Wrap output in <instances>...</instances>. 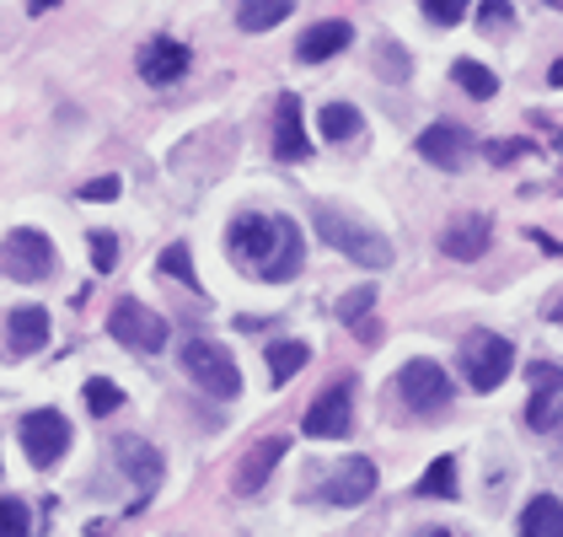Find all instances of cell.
<instances>
[{
	"instance_id": "6da1fadb",
	"label": "cell",
	"mask_w": 563,
	"mask_h": 537,
	"mask_svg": "<svg viewBox=\"0 0 563 537\" xmlns=\"http://www.w3.org/2000/svg\"><path fill=\"white\" fill-rule=\"evenodd\" d=\"M311 226H317V237H322L328 248H339V253L354 259L360 268H391V242L371 221H360V216H349L339 205L317 199V205H311Z\"/></svg>"
},
{
	"instance_id": "7a4b0ae2",
	"label": "cell",
	"mask_w": 563,
	"mask_h": 537,
	"mask_svg": "<svg viewBox=\"0 0 563 537\" xmlns=\"http://www.w3.org/2000/svg\"><path fill=\"white\" fill-rule=\"evenodd\" d=\"M510 371H516V344L505 333H488V328L467 333V344H462V376H467L473 393H494L499 382H510Z\"/></svg>"
},
{
	"instance_id": "3957f363",
	"label": "cell",
	"mask_w": 563,
	"mask_h": 537,
	"mask_svg": "<svg viewBox=\"0 0 563 537\" xmlns=\"http://www.w3.org/2000/svg\"><path fill=\"white\" fill-rule=\"evenodd\" d=\"M0 274L16 280V285H33V280H48L54 274V242L38 226H16L0 237Z\"/></svg>"
},
{
	"instance_id": "277c9868",
	"label": "cell",
	"mask_w": 563,
	"mask_h": 537,
	"mask_svg": "<svg viewBox=\"0 0 563 537\" xmlns=\"http://www.w3.org/2000/svg\"><path fill=\"white\" fill-rule=\"evenodd\" d=\"M183 371L210 393V398H236L242 393V371H236V360H231V350L225 344H216V339H188L183 344Z\"/></svg>"
},
{
	"instance_id": "5b68a950",
	"label": "cell",
	"mask_w": 563,
	"mask_h": 537,
	"mask_svg": "<svg viewBox=\"0 0 563 537\" xmlns=\"http://www.w3.org/2000/svg\"><path fill=\"white\" fill-rule=\"evenodd\" d=\"M108 328H113V339L124 344V350H140V355H156V350H167V317L151 313L145 302H134V296H124L119 307H113V317H108Z\"/></svg>"
},
{
	"instance_id": "8992f818",
	"label": "cell",
	"mask_w": 563,
	"mask_h": 537,
	"mask_svg": "<svg viewBox=\"0 0 563 537\" xmlns=\"http://www.w3.org/2000/svg\"><path fill=\"white\" fill-rule=\"evenodd\" d=\"M22 447L33 457V468H54L70 451V419L59 408H33L22 419Z\"/></svg>"
},
{
	"instance_id": "52a82bcc",
	"label": "cell",
	"mask_w": 563,
	"mask_h": 537,
	"mask_svg": "<svg viewBox=\"0 0 563 537\" xmlns=\"http://www.w3.org/2000/svg\"><path fill=\"white\" fill-rule=\"evenodd\" d=\"M413 151H419L430 167H440V173H462L467 156H473V134L462 130V124H451V119H440V124H430V130L419 134Z\"/></svg>"
},
{
	"instance_id": "ba28073f",
	"label": "cell",
	"mask_w": 563,
	"mask_h": 537,
	"mask_svg": "<svg viewBox=\"0 0 563 537\" xmlns=\"http://www.w3.org/2000/svg\"><path fill=\"white\" fill-rule=\"evenodd\" d=\"M274 242H279V216L253 210V216H236V221H231V259H236V264L263 268L268 253H274Z\"/></svg>"
},
{
	"instance_id": "9c48e42d",
	"label": "cell",
	"mask_w": 563,
	"mask_h": 537,
	"mask_svg": "<svg viewBox=\"0 0 563 537\" xmlns=\"http://www.w3.org/2000/svg\"><path fill=\"white\" fill-rule=\"evenodd\" d=\"M397 393H402L408 408H445L451 403V376L434 360H408L402 376H397Z\"/></svg>"
},
{
	"instance_id": "30bf717a",
	"label": "cell",
	"mask_w": 563,
	"mask_h": 537,
	"mask_svg": "<svg viewBox=\"0 0 563 537\" xmlns=\"http://www.w3.org/2000/svg\"><path fill=\"white\" fill-rule=\"evenodd\" d=\"M563 419V371L559 365H531V403H526V430L548 436Z\"/></svg>"
},
{
	"instance_id": "8fae6325",
	"label": "cell",
	"mask_w": 563,
	"mask_h": 537,
	"mask_svg": "<svg viewBox=\"0 0 563 537\" xmlns=\"http://www.w3.org/2000/svg\"><path fill=\"white\" fill-rule=\"evenodd\" d=\"M376 494V462L371 457H344L333 473H328V484H322V500L328 505H365Z\"/></svg>"
},
{
	"instance_id": "7c38bea8",
	"label": "cell",
	"mask_w": 563,
	"mask_h": 537,
	"mask_svg": "<svg viewBox=\"0 0 563 537\" xmlns=\"http://www.w3.org/2000/svg\"><path fill=\"white\" fill-rule=\"evenodd\" d=\"M140 76L151 81V87H173V81H183L188 76V65H194V54H188V44H177V39H167V33H156L151 44L140 48Z\"/></svg>"
},
{
	"instance_id": "4fadbf2b",
	"label": "cell",
	"mask_w": 563,
	"mask_h": 537,
	"mask_svg": "<svg viewBox=\"0 0 563 537\" xmlns=\"http://www.w3.org/2000/svg\"><path fill=\"white\" fill-rule=\"evenodd\" d=\"M349 425H354V414H349V382L328 387L322 398L306 408V419H301V430L311 436V441H344Z\"/></svg>"
},
{
	"instance_id": "5bb4252c",
	"label": "cell",
	"mask_w": 563,
	"mask_h": 537,
	"mask_svg": "<svg viewBox=\"0 0 563 537\" xmlns=\"http://www.w3.org/2000/svg\"><path fill=\"white\" fill-rule=\"evenodd\" d=\"M113 462H119V468L130 473L134 490H140V494H156V490H162L167 457L151 447V441H140V436H124V441H113Z\"/></svg>"
},
{
	"instance_id": "9a60e30c",
	"label": "cell",
	"mask_w": 563,
	"mask_h": 537,
	"mask_svg": "<svg viewBox=\"0 0 563 537\" xmlns=\"http://www.w3.org/2000/svg\"><path fill=\"white\" fill-rule=\"evenodd\" d=\"M488 237H494V221H488V216H462V221L445 226L440 253L456 259V264H477V259L488 253Z\"/></svg>"
},
{
	"instance_id": "2e32d148",
	"label": "cell",
	"mask_w": 563,
	"mask_h": 537,
	"mask_svg": "<svg viewBox=\"0 0 563 537\" xmlns=\"http://www.w3.org/2000/svg\"><path fill=\"white\" fill-rule=\"evenodd\" d=\"M285 451H290V441H285V436H274V441H258V447H253L247 457H242V462H236V473H231V490L253 500V494L268 484V473L279 468V457H285Z\"/></svg>"
},
{
	"instance_id": "e0dca14e",
	"label": "cell",
	"mask_w": 563,
	"mask_h": 537,
	"mask_svg": "<svg viewBox=\"0 0 563 537\" xmlns=\"http://www.w3.org/2000/svg\"><path fill=\"white\" fill-rule=\"evenodd\" d=\"M349 44H354V28H349L344 17H328V22H311V28H306L301 44H296V54H301L306 65H322V59L344 54Z\"/></svg>"
},
{
	"instance_id": "ac0fdd59",
	"label": "cell",
	"mask_w": 563,
	"mask_h": 537,
	"mask_svg": "<svg viewBox=\"0 0 563 537\" xmlns=\"http://www.w3.org/2000/svg\"><path fill=\"white\" fill-rule=\"evenodd\" d=\"M48 344V313L44 307H16V313L5 317V350L16 360L38 355Z\"/></svg>"
},
{
	"instance_id": "d6986e66",
	"label": "cell",
	"mask_w": 563,
	"mask_h": 537,
	"mask_svg": "<svg viewBox=\"0 0 563 537\" xmlns=\"http://www.w3.org/2000/svg\"><path fill=\"white\" fill-rule=\"evenodd\" d=\"M306 151V124H301V102L296 97H279L274 102V156L279 162H301Z\"/></svg>"
},
{
	"instance_id": "ffe728a7",
	"label": "cell",
	"mask_w": 563,
	"mask_h": 537,
	"mask_svg": "<svg viewBox=\"0 0 563 537\" xmlns=\"http://www.w3.org/2000/svg\"><path fill=\"white\" fill-rule=\"evenodd\" d=\"M306 264V248H301V231L290 216H279V242H274V253H268V264L258 268L263 280H296V268Z\"/></svg>"
},
{
	"instance_id": "44dd1931",
	"label": "cell",
	"mask_w": 563,
	"mask_h": 537,
	"mask_svg": "<svg viewBox=\"0 0 563 537\" xmlns=\"http://www.w3.org/2000/svg\"><path fill=\"white\" fill-rule=\"evenodd\" d=\"M520 537H563V500L559 494H531L520 511Z\"/></svg>"
},
{
	"instance_id": "7402d4cb",
	"label": "cell",
	"mask_w": 563,
	"mask_h": 537,
	"mask_svg": "<svg viewBox=\"0 0 563 537\" xmlns=\"http://www.w3.org/2000/svg\"><path fill=\"white\" fill-rule=\"evenodd\" d=\"M306 365H311V350L296 344V339H279V344H268V376L274 382H290V376H301Z\"/></svg>"
},
{
	"instance_id": "603a6c76",
	"label": "cell",
	"mask_w": 563,
	"mask_h": 537,
	"mask_svg": "<svg viewBox=\"0 0 563 537\" xmlns=\"http://www.w3.org/2000/svg\"><path fill=\"white\" fill-rule=\"evenodd\" d=\"M451 81L467 91V97H477V102H488V97L499 91V76H494L488 65H477V59H456V65H451Z\"/></svg>"
},
{
	"instance_id": "cb8c5ba5",
	"label": "cell",
	"mask_w": 563,
	"mask_h": 537,
	"mask_svg": "<svg viewBox=\"0 0 563 537\" xmlns=\"http://www.w3.org/2000/svg\"><path fill=\"white\" fill-rule=\"evenodd\" d=\"M290 17V0H247V6H236V22L247 28V33H268L274 22H285Z\"/></svg>"
},
{
	"instance_id": "d4e9b609",
	"label": "cell",
	"mask_w": 563,
	"mask_h": 537,
	"mask_svg": "<svg viewBox=\"0 0 563 537\" xmlns=\"http://www.w3.org/2000/svg\"><path fill=\"white\" fill-rule=\"evenodd\" d=\"M354 134H360V108L354 102H328L322 108V140L339 145V140H354Z\"/></svg>"
},
{
	"instance_id": "484cf974",
	"label": "cell",
	"mask_w": 563,
	"mask_h": 537,
	"mask_svg": "<svg viewBox=\"0 0 563 537\" xmlns=\"http://www.w3.org/2000/svg\"><path fill=\"white\" fill-rule=\"evenodd\" d=\"M419 494L424 500H451L456 494V457H434L424 468V479H419Z\"/></svg>"
},
{
	"instance_id": "4316f807",
	"label": "cell",
	"mask_w": 563,
	"mask_h": 537,
	"mask_svg": "<svg viewBox=\"0 0 563 537\" xmlns=\"http://www.w3.org/2000/svg\"><path fill=\"white\" fill-rule=\"evenodd\" d=\"M87 408L97 414V419L119 414V408H124V387H119V382H108V376H91L87 382Z\"/></svg>"
},
{
	"instance_id": "83f0119b",
	"label": "cell",
	"mask_w": 563,
	"mask_h": 537,
	"mask_svg": "<svg viewBox=\"0 0 563 537\" xmlns=\"http://www.w3.org/2000/svg\"><path fill=\"white\" fill-rule=\"evenodd\" d=\"M376 307V280H365V285H354L349 296H339V322H365V313Z\"/></svg>"
},
{
	"instance_id": "f1b7e54d",
	"label": "cell",
	"mask_w": 563,
	"mask_h": 537,
	"mask_svg": "<svg viewBox=\"0 0 563 537\" xmlns=\"http://www.w3.org/2000/svg\"><path fill=\"white\" fill-rule=\"evenodd\" d=\"M162 274H173V280H183L188 291L199 285V274H194V253H188V242H173V248L162 253Z\"/></svg>"
},
{
	"instance_id": "f546056e",
	"label": "cell",
	"mask_w": 563,
	"mask_h": 537,
	"mask_svg": "<svg viewBox=\"0 0 563 537\" xmlns=\"http://www.w3.org/2000/svg\"><path fill=\"white\" fill-rule=\"evenodd\" d=\"M0 537H33V516L22 500H0Z\"/></svg>"
},
{
	"instance_id": "4dcf8cb0",
	"label": "cell",
	"mask_w": 563,
	"mask_h": 537,
	"mask_svg": "<svg viewBox=\"0 0 563 537\" xmlns=\"http://www.w3.org/2000/svg\"><path fill=\"white\" fill-rule=\"evenodd\" d=\"M419 11H424V22H434V28H456V22L467 17V6H462V0H424Z\"/></svg>"
},
{
	"instance_id": "1f68e13d",
	"label": "cell",
	"mask_w": 563,
	"mask_h": 537,
	"mask_svg": "<svg viewBox=\"0 0 563 537\" xmlns=\"http://www.w3.org/2000/svg\"><path fill=\"white\" fill-rule=\"evenodd\" d=\"M91 264L102 268V274L119 264V237L113 231H91Z\"/></svg>"
},
{
	"instance_id": "d6a6232c",
	"label": "cell",
	"mask_w": 563,
	"mask_h": 537,
	"mask_svg": "<svg viewBox=\"0 0 563 537\" xmlns=\"http://www.w3.org/2000/svg\"><path fill=\"white\" fill-rule=\"evenodd\" d=\"M376 70H387V81H408V54L397 44L376 48Z\"/></svg>"
},
{
	"instance_id": "836d02e7",
	"label": "cell",
	"mask_w": 563,
	"mask_h": 537,
	"mask_svg": "<svg viewBox=\"0 0 563 537\" xmlns=\"http://www.w3.org/2000/svg\"><path fill=\"white\" fill-rule=\"evenodd\" d=\"M81 199H87V205H108V199H119V178H91V183H81Z\"/></svg>"
},
{
	"instance_id": "e575fe53",
	"label": "cell",
	"mask_w": 563,
	"mask_h": 537,
	"mask_svg": "<svg viewBox=\"0 0 563 537\" xmlns=\"http://www.w3.org/2000/svg\"><path fill=\"white\" fill-rule=\"evenodd\" d=\"M477 17H483V28H505V22H516V6L488 0V6H477Z\"/></svg>"
},
{
	"instance_id": "d590c367",
	"label": "cell",
	"mask_w": 563,
	"mask_h": 537,
	"mask_svg": "<svg viewBox=\"0 0 563 537\" xmlns=\"http://www.w3.org/2000/svg\"><path fill=\"white\" fill-rule=\"evenodd\" d=\"M520 151H526L520 140H494V145H488V162H494V167H510Z\"/></svg>"
},
{
	"instance_id": "8d00e7d4",
	"label": "cell",
	"mask_w": 563,
	"mask_h": 537,
	"mask_svg": "<svg viewBox=\"0 0 563 537\" xmlns=\"http://www.w3.org/2000/svg\"><path fill=\"white\" fill-rule=\"evenodd\" d=\"M548 81H553V87H563V59H553V70H548Z\"/></svg>"
},
{
	"instance_id": "74e56055",
	"label": "cell",
	"mask_w": 563,
	"mask_h": 537,
	"mask_svg": "<svg viewBox=\"0 0 563 537\" xmlns=\"http://www.w3.org/2000/svg\"><path fill=\"white\" fill-rule=\"evenodd\" d=\"M548 322H563V302H548Z\"/></svg>"
},
{
	"instance_id": "f35d334b",
	"label": "cell",
	"mask_w": 563,
	"mask_h": 537,
	"mask_svg": "<svg viewBox=\"0 0 563 537\" xmlns=\"http://www.w3.org/2000/svg\"><path fill=\"white\" fill-rule=\"evenodd\" d=\"M419 537H451V533H440V527H430V533H419Z\"/></svg>"
}]
</instances>
